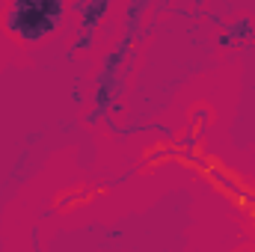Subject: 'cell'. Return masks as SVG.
<instances>
[{"label": "cell", "instance_id": "obj_1", "mask_svg": "<svg viewBox=\"0 0 255 252\" xmlns=\"http://www.w3.org/2000/svg\"><path fill=\"white\" fill-rule=\"evenodd\" d=\"M9 30H15L24 42H36L45 33H51L60 21V3H18L9 12Z\"/></svg>", "mask_w": 255, "mask_h": 252}]
</instances>
